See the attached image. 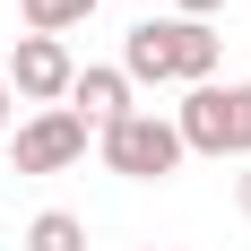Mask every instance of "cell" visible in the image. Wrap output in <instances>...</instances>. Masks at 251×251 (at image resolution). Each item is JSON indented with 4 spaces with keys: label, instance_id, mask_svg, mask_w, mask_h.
<instances>
[{
    "label": "cell",
    "instance_id": "cell-1",
    "mask_svg": "<svg viewBox=\"0 0 251 251\" xmlns=\"http://www.w3.org/2000/svg\"><path fill=\"white\" fill-rule=\"evenodd\" d=\"M217 52L226 35L200 18H148L122 35V78L130 87H208L217 78Z\"/></svg>",
    "mask_w": 251,
    "mask_h": 251
},
{
    "label": "cell",
    "instance_id": "cell-2",
    "mask_svg": "<svg viewBox=\"0 0 251 251\" xmlns=\"http://www.w3.org/2000/svg\"><path fill=\"white\" fill-rule=\"evenodd\" d=\"M174 130H182V156H243L251 165V78L243 87H182L174 104Z\"/></svg>",
    "mask_w": 251,
    "mask_h": 251
},
{
    "label": "cell",
    "instance_id": "cell-3",
    "mask_svg": "<svg viewBox=\"0 0 251 251\" xmlns=\"http://www.w3.org/2000/svg\"><path fill=\"white\" fill-rule=\"evenodd\" d=\"M96 156H104V174H122V182H174L182 174V130L174 113H130V122L96 130Z\"/></svg>",
    "mask_w": 251,
    "mask_h": 251
},
{
    "label": "cell",
    "instance_id": "cell-4",
    "mask_svg": "<svg viewBox=\"0 0 251 251\" xmlns=\"http://www.w3.org/2000/svg\"><path fill=\"white\" fill-rule=\"evenodd\" d=\"M87 139H96V130L78 122L70 104H52V113H26V122H18L9 156H18V174H70L78 156H87Z\"/></svg>",
    "mask_w": 251,
    "mask_h": 251
},
{
    "label": "cell",
    "instance_id": "cell-5",
    "mask_svg": "<svg viewBox=\"0 0 251 251\" xmlns=\"http://www.w3.org/2000/svg\"><path fill=\"white\" fill-rule=\"evenodd\" d=\"M70 44H52V35H18V52H9V96H26L35 113H52V104H70Z\"/></svg>",
    "mask_w": 251,
    "mask_h": 251
},
{
    "label": "cell",
    "instance_id": "cell-6",
    "mask_svg": "<svg viewBox=\"0 0 251 251\" xmlns=\"http://www.w3.org/2000/svg\"><path fill=\"white\" fill-rule=\"evenodd\" d=\"M70 113L87 130H113V122H130V113H139V87H130L122 70H104V61H87V70L70 78Z\"/></svg>",
    "mask_w": 251,
    "mask_h": 251
},
{
    "label": "cell",
    "instance_id": "cell-7",
    "mask_svg": "<svg viewBox=\"0 0 251 251\" xmlns=\"http://www.w3.org/2000/svg\"><path fill=\"white\" fill-rule=\"evenodd\" d=\"M18 18H26V35H70V26H87L96 18V0H18Z\"/></svg>",
    "mask_w": 251,
    "mask_h": 251
},
{
    "label": "cell",
    "instance_id": "cell-8",
    "mask_svg": "<svg viewBox=\"0 0 251 251\" xmlns=\"http://www.w3.org/2000/svg\"><path fill=\"white\" fill-rule=\"evenodd\" d=\"M26 251H87V217H70V208H44V217L26 226Z\"/></svg>",
    "mask_w": 251,
    "mask_h": 251
},
{
    "label": "cell",
    "instance_id": "cell-9",
    "mask_svg": "<svg viewBox=\"0 0 251 251\" xmlns=\"http://www.w3.org/2000/svg\"><path fill=\"white\" fill-rule=\"evenodd\" d=\"M217 9H226V0H174V18H200V26L217 18Z\"/></svg>",
    "mask_w": 251,
    "mask_h": 251
},
{
    "label": "cell",
    "instance_id": "cell-10",
    "mask_svg": "<svg viewBox=\"0 0 251 251\" xmlns=\"http://www.w3.org/2000/svg\"><path fill=\"white\" fill-rule=\"evenodd\" d=\"M234 208H243V217H251V165H243V174H234Z\"/></svg>",
    "mask_w": 251,
    "mask_h": 251
},
{
    "label": "cell",
    "instance_id": "cell-11",
    "mask_svg": "<svg viewBox=\"0 0 251 251\" xmlns=\"http://www.w3.org/2000/svg\"><path fill=\"white\" fill-rule=\"evenodd\" d=\"M9 104H18V96H9V78H0V130H9Z\"/></svg>",
    "mask_w": 251,
    "mask_h": 251
},
{
    "label": "cell",
    "instance_id": "cell-12",
    "mask_svg": "<svg viewBox=\"0 0 251 251\" xmlns=\"http://www.w3.org/2000/svg\"><path fill=\"white\" fill-rule=\"evenodd\" d=\"M139 251H165V243H139Z\"/></svg>",
    "mask_w": 251,
    "mask_h": 251
}]
</instances>
